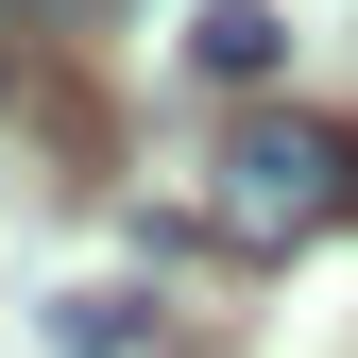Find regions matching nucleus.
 I'll return each mask as SVG.
<instances>
[{
	"instance_id": "1",
	"label": "nucleus",
	"mask_w": 358,
	"mask_h": 358,
	"mask_svg": "<svg viewBox=\"0 0 358 358\" xmlns=\"http://www.w3.org/2000/svg\"><path fill=\"white\" fill-rule=\"evenodd\" d=\"M324 222H358V137L341 120H239L205 154V239L222 256H290Z\"/></svg>"
},
{
	"instance_id": "2",
	"label": "nucleus",
	"mask_w": 358,
	"mask_h": 358,
	"mask_svg": "<svg viewBox=\"0 0 358 358\" xmlns=\"http://www.w3.org/2000/svg\"><path fill=\"white\" fill-rule=\"evenodd\" d=\"M188 69L205 85H273L290 69V17H273V0H205V17H188Z\"/></svg>"
},
{
	"instance_id": "3",
	"label": "nucleus",
	"mask_w": 358,
	"mask_h": 358,
	"mask_svg": "<svg viewBox=\"0 0 358 358\" xmlns=\"http://www.w3.org/2000/svg\"><path fill=\"white\" fill-rule=\"evenodd\" d=\"M52 341H69V358H137V290H69Z\"/></svg>"
},
{
	"instance_id": "4",
	"label": "nucleus",
	"mask_w": 358,
	"mask_h": 358,
	"mask_svg": "<svg viewBox=\"0 0 358 358\" xmlns=\"http://www.w3.org/2000/svg\"><path fill=\"white\" fill-rule=\"evenodd\" d=\"M17 17H103V0H17Z\"/></svg>"
},
{
	"instance_id": "5",
	"label": "nucleus",
	"mask_w": 358,
	"mask_h": 358,
	"mask_svg": "<svg viewBox=\"0 0 358 358\" xmlns=\"http://www.w3.org/2000/svg\"><path fill=\"white\" fill-rule=\"evenodd\" d=\"M0 69H17V34H0Z\"/></svg>"
}]
</instances>
